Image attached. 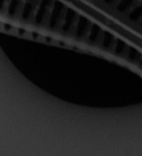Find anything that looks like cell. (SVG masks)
<instances>
[{"mask_svg": "<svg viewBox=\"0 0 142 156\" xmlns=\"http://www.w3.org/2000/svg\"><path fill=\"white\" fill-rule=\"evenodd\" d=\"M32 9H33V6L30 2L25 3V6H23V8H22V13H21V17H22L23 20H27L30 16H31Z\"/></svg>", "mask_w": 142, "mask_h": 156, "instance_id": "obj_1", "label": "cell"}, {"mask_svg": "<svg viewBox=\"0 0 142 156\" xmlns=\"http://www.w3.org/2000/svg\"><path fill=\"white\" fill-rule=\"evenodd\" d=\"M19 5H20V1L19 0H11L9 3V6H8V15L9 16H15L17 12V9L19 8Z\"/></svg>", "mask_w": 142, "mask_h": 156, "instance_id": "obj_2", "label": "cell"}, {"mask_svg": "<svg viewBox=\"0 0 142 156\" xmlns=\"http://www.w3.org/2000/svg\"><path fill=\"white\" fill-rule=\"evenodd\" d=\"M3 29L7 30V31H9V30L12 29V26H11L10 23H3Z\"/></svg>", "mask_w": 142, "mask_h": 156, "instance_id": "obj_3", "label": "cell"}, {"mask_svg": "<svg viewBox=\"0 0 142 156\" xmlns=\"http://www.w3.org/2000/svg\"><path fill=\"white\" fill-rule=\"evenodd\" d=\"M25 34H26V30L25 29H18V35H19V36H22Z\"/></svg>", "mask_w": 142, "mask_h": 156, "instance_id": "obj_4", "label": "cell"}, {"mask_svg": "<svg viewBox=\"0 0 142 156\" xmlns=\"http://www.w3.org/2000/svg\"><path fill=\"white\" fill-rule=\"evenodd\" d=\"M5 2H6V0H0V10L3 8V6H5Z\"/></svg>", "mask_w": 142, "mask_h": 156, "instance_id": "obj_5", "label": "cell"}]
</instances>
